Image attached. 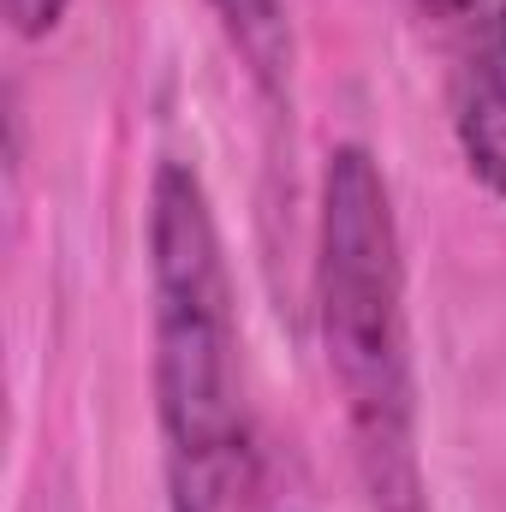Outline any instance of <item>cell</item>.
Wrapping results in <instances>:
<instances>
[{
  "instance_id": "obj_1",
  "label": "cell",
  "mask_w": 506,
  "mask_h": 512,
  "mask_svg": "<svg viewBox=\"0 0 506 512\" xmlns=\"http://www.w3.org/2000/svg\"><path fill=\"white\" fill-rule=\"evenodd\" d=\"M143 251L167 512H262V453L239 376V292L209 185L179 155L155 161Z\"/></svg>"
},
{
  "instance_id": "obj_2",
  "label": "cell",
  "mask_w": 506,
  "mask_h": 512,
  "mask_svg": "<svg viewBox=\"0 0 506 512\" xmlns=\"http://www.w3.org/2000/svg\"><path fill=\"white\" fill-rule=\"evenodd\" d=\"M316 328L340 387L370 512H429L417 453V364L405 316V245L387 173L364 143H334L316 197Z\"/></svg>"
},
{
  "instance_id": "obj_3",
  "label": "cell",
  "mask_w": 506,
  "mask_h": 512,
  "mask_svg": "<svg viewBox=\"0 0 506 512\" xmlns=\"http://www.w3.org/2000/svg\"><path fill=\"white\" fill-rule=\"evenodd\" d=\"M447 42V120L465 173L506 203V0H435Z\"/></svg>"
},
{
  "instance_id": "obj_4",
  "label": "cell",
  "mask_w": 506,
  "mask_h": 512,
  "mask_svg": "<svg viewBox=\"0 0 506 512\" xmlns=\"http://www.w3.org/2000/svg\"><path fill=\"white\" fill-rule=\"evenodd\" d=\"M233 54L245 60V72L256 78L262 96H286L292 84V12L286 0H209Z\"/></svg>"
},
{
  "instance_id": "obj_5",
  "label": "cell",
  "mask_w": 506,
  "mask_h": 512,
  "mask_svg": "<svg viewBox=\"0 0 506 512\" xmlns=\"http://www.w3.org/2000/svg\"><path fill=\"white\" fill-rule=\"evenodd\" d=\"M66 6H72V0H0V12H6V24H12V36H24V42L54 36V30H60V18H66Z\"/></svg>"
}]
</instances>
